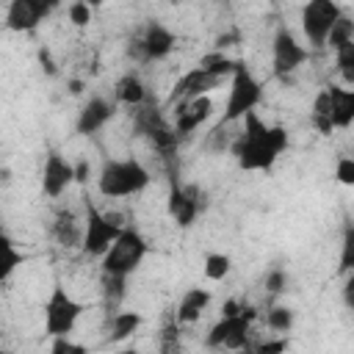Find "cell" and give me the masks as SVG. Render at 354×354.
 <instances>
[{
    "label": "cell",
    "mask_w": 354,
    "mask_h": 354,
    "mask_svg": "<svg viewBox=\"0 0 354 354\" xmlns=\"http://www.w3.org/2000/svg\"><path fill=\"white\" fill-rule=\"evenodd\" d=\"M241 133H235L230 152L235 155L238 166L243 171H266L277 163V158L288 147V133L279 124H266L254 111H249L243 119Z\"/></svg>",
    "instance_id": "cell-1"
},
{
    "label": "cell",
    "mask_w": 354,
    "mask_h": 354,
    "mask_svg": "<svg viewBox=\"0 0 354 354\" xmlns=\"http://www.w3.org/2000/svg\"><path fill=\"white\" fill-rule=\"evenodd\" d=\"M149 185V171L141 160L136 158H122V160H108L97 177V191L105 199H119V196H133L141 194Z\"/></svg>",
    "instance_id": "cell-2"
},
{
    "label": "cell",
    "mask_w": 354,
    "mask_h": 354,
    "mask_svg": "<svg viewBox=\"0 0 354 354\" xmlns=\"http://www.w3.org/2000/svg\"><path fill=\"white\" fill-rule=\"evenodd\" d=\"M144 257H147V241H144V235L138 230H133V227H124L122 235L111 243V249L100 257V266H102V274L127 279L141 266Z\"/></svg>",
    "instance_id": "cell-3"
},
{
    "label": "cell",
    "mask_w": 354,
    "mask_h": 354,
    "mask_svg": "<svg viewBox=\"0 0 354 354\" xmlns=\"http://www.w3.org/2000/svg\"><path fill=\"white\" fill-rule=\"evenodd\" d=\"M263 100V86L260 80L249 72V66L243 61H238L232 77H230V94H227V105H224V113H221V122L227 124H235L241 122L249 111H254Z\"/></svg>",
    "instance_id": "cell-4"
},
{
    "label": "cell",
    "mask_w": 354,
    "mask_h": 354,
    "mask_svg": "<svg viewBox=\"0 0 354 354\" xmlns=\"http://www.w3.org/2000/svg\"><path fill=\"white\" fill-rule=\"evenodd\" d=\"M80 315H83V304L77 299H72L64 285H53V290L44 301V332L50 337L72 335Z\"/></svg>",
    "instance_id": "cell-5"
},
{
    "label": "cell",
    "mask_w": 354,
    "mask_h": 354,
    "mask_svg": "<svg viewBox=\"0 0 354 354\" xmlns=\"http://www.w3.org/2000/svg\"><path fill=\"white\" fill-rule=\"evenodd\" d=\"M343 8L335 0H304L301 6V33L313 50L326 47V36L332 25L340 19Z\"/></svg>",
    "instance_id": "cell-6"
},
{
    "label": "cell",
    "mask_w": 354,
    "mask_h": 354,
    "mask_svg": "<svg viewBox=\"0 0 354 354\" xmlns=\"http://www.w3.org/2000/svg\"><path fill=\"white\" fill-rule=\"evenodd\" d=\"M122 224H116L108 213H102V210H97V207H86V224H83V252L86 254H94V257H102L108 249H111V243L122 235Z\"/></svg>",
    "instance_id": "cell-7"
},
{
    "label": "cell",
    "mask_w": 354,
    "mask_h": 354,
    "mask_svg": "<svg viewBox=\"0 0 354 354\" xmlns=\"http://www.w3.org/2000/svg\"><path fill=\"white\" fill-rule=\"evenodd\" d=\"M271 53H274V75L288 80L307 58H310V50L304 44H299V39L288 30V28H279L274 33V41H271Z\"/></svg>",
    "instance_id": "cell-8"
},
{
    "label": "cell",
    "mask_w": 354,
    "mask_h": 354,
    "mask_svg": "<svg viewBox=\"0 0 354 354\" xmlns=\"http://www.w3.org/2000/svg\"><path fill=\"white\" fill-rule=\"evenodd\" d=\"M61 6V0H8V11H6V28L25 33L33 30L44 17H50L55 8Z\"/></svg>",
    "instance_id": "cell-9"
},
{
    "label": "cell",
    "mask_w": 354,
    "mask_h": 354,
    "mask_svg": "<svg viewBox=\"0 0 354 354\" xmlns=\"http://www.w3.org/2000/svg\"><path fill=\"white\" fill-rule=\"evenodd\" d=\"M72 183H75V166L58 152H50L41 169V194L50 199H58Z\"/></svg>",
    "instance_id": "cell-10"
},
{
    "label": "cell",
    "mask_w": 354,
    "mask_h": 354,
    "mask_svg": "<svg viewBox=\"0 0 354 354\" xmlns=\"http://www.w3.org/2000/svg\"><path fill=\"white\" fill-rule=\"evenodd\" d=\"M138 41H141L144 64H147V61H160V58H166V55L174 50V44H177L174 33H171L163 22H149V25L144 28V33L138 36Z\"/></svg>",
    "instance_id": "cell-11"
},
{
    "label": "cell",
    "mask_w": 354,
    "mask_h": 354,
    "mask_svg": "<svg viewBox=\"0 0 354 354\" xmlns=\"http://www.w3.org/2000/svg\"><path fill=\"white\" fill-rule=\"evenodd\" d=\"M113 113H116V105H113L111 100H105V97H91V100L80 108L75 127H77V133L91 136V133L102 130V127L113 119Z\"/></svg>",
    "instance_id": "cell-12"
},
{
    "label": "cell",
    "mask_w": 354,
    "mask_h": 354,
    "mask_svg": "<svg viewBox=\"0 0 354 354\" xmlns=\"http://www.w3.org/2000/svg\"><path fill=\"white\" fill-rule=\"evenodd\" d=\"M213 111V102L207 94L202 97H194V100H185L177 105V122H174V133L183 138V136H191Z\"/></svg>",
    "instance_id": "cell-13"
},
{
    "label": "cell",
    "mask_w": 354,
    "mask_h": 354,
    "mask_svg": "<svg viewBox=\"0 0 354 354\" xmlns=\"http://www.w3.org/2000/svg\"><path fill=\"white\" fill-rule=\"evenodd\" d=\"M199 210H202V205H199L196 188L171 185V191H169V216H171L180 227H191Z\"/></svg>",
    "instance_id": "cell-14"
},
{
    "label": "cell",
    "mask_w": 354,
    "mask_h": 354,
    "mask_svg": "<svg viewBox=\"0 0 354 354\" xmlns=\"http://www.w3.org/2000/svg\"><path fill=\"white\" fill-rule=\"evenodd\" d=\"M252 318H254V310H241L235 315H221V321H216L210 326V332L205 335V346L207 348H224L232 332L252 329Z\"/></svg>",
    "instance_id": "cell-15"
},
{
    "label": "cell",
    "mask_w": 354,
    "mask_h": 354,
    "mask_svg": "<svg viewBox=\"0 0 354 354\" xmlns=\"http://www.w3.org/2000/svg\"><path fill=\"white\" fill-rule=\"evenodd\" d=\"M218 80H221V77H216V75H210L207 69L196 66V69H191L188 75H183V77L177 80V86H174V91H171V100L185 102V100L202 97V94H207Z\"/></svg>",
    "instance_id": "cell-16"
},
{
    "label": "cell",
    "mask_w": 354,
    "mask_h": 354,
    "mask_svg": "<svg viewBox=\"0 0 354 354\" xmlns=\"http://www.w3.org/2000/svg\"><path fill=\"white\" fill-rule=\"evenodd\" d=\"M329 91V100H332V122L335 127L346 130L348 124H354V86L346 88V86H326Z\"/></svg>",
    "instance_id": "cell-17"
},
{
    "label": "cell",
    "mask_w": 354,
    "mask_h": 354,
    "mask_svg": "<svg viewBox=\"0 0 354 354\" xmlns=\"http://www.w3.org/2000/svg\"><path fill=\"white\" fill-rule=\"evenodd\" d=\"M210 290L207 288H188L183 299L177 301V324H194L210 304Z\"/></svg>",
    "instance_id": "cell-18"
},
{
    "label": "cell",
    "mask_w": 354,
    "mask_h": 354,
    "mask_svg": "<svg viewBox=\"0 0 354 354\" xmlns=\"http://www.w3.org/2000/svg\"><path fill=\"white\" fill-rule=\"evenodd\" d=\"M113 94H116V100H119L122 105H130V108H138V105H144V100H147V88H144V83H141V77L133 75V72L116 80Z\"/></svg>",
    "instance_id": "cell-19"
},
{
    "label": "cell",
    "mask_w": 354,
    "mask_h": 354,
    "mask_svg": "<svg viewBox=\"0 0 354 354\" xmlns=\"http://www.w3.org/2000/svg\"><path fill=\"white\" fill-rule=\"evenodd\" d=\"M310 119H313V124H315V130H318L321 136H329V133L335 130V122H332V100H329V91H326V88H321V91L315 94Z\"/></svg>",
    "instance_id": "cell-20"
},
{
    "label": "cell",
    "mask_w": 354,
    "mask_h": 354,
    "mask_svg": "<svg viewBox=\"0 0 354 354\" xmlns=\"http://www.w3.org/2000/svg\"><path fill=\"white\" fill-rule=\"evenodd\" d=\"M141 324H144V318L136 310H119V313H113V318H111V340L119 343V340L130 337L133 332H138Z\"/></svg>",
    "instance_id": "cell-21"
},
{
    "label": "cell",
    "mask_w": 354,
    "mask_h": 354,
    "mask_svg": "<svg viewBox=\"0 0 354 354\" xmlns=\"http://www.w3.org/2000/svg\"><path fill=\"white\" fill-rule=\"evenodd\" d=\"M53 232H55V238H58L61 246H77V243H83V230L77 227V218L72 213H61L58 221H55V227H53Z\"/></svg>",
    "instance_id": "cell-22"
},
{
    "label": "cell",
    "mask_w": 354,
    "mask_h": 354,
    "mask_svg": "<svg viewBox=\"0 0 354 354\" xmlns=\"http://www.w3.org/2000/svg\"><path fill=\"white\" fill-rule=\"evenodd\" d=\"M199 66H202V69H207V72H210V75H216V77H232V72H235L238 61H232V58H227L221 50H216V53L202 55V58H199Z\"/></svg>",
    "instance_id": "cell-23"
},
{
    "label": "cell",
    "mask_w": 354,
    "mask_h": 354,
    "mask_svg": "<svg viewBox=\"0 0 354 354\" xmlns=\"http://www.w3.org/2000/svg\"><path fill=\"white\" fill-rule=\"evenodd\" d=\"M348 41H354V19L346 17V14H340V19L332 25V30L326 36V47L329 50H337V47H343Z\"/></svg>",
    "instance_id": "cell-24"
},
{
    "label": "cell",
    "mask_w": 354,
    "mask_h": 354,
    "mask_svg": "<svg viewBox=\"0 0 354 354\" xmlns=\"http://www.w3.org/2000/svg\"><path fill=\"white\" fill-rule=\"evenodd\" d=\"M230 268H232V260H230V254H224V252H210V254L205 257V277L213 279V282L224 279V277L230 274Z\"/></svg>",
    "instance_id": "cell-25"
},
{
    "label": "cell",
    "mask_w": 354,
    "mask_h": 354,
    "mask_svg": "<svg viewBox=\"0 0 354 354\" xmlns=\"http://www.w3.org/2000/svg\"><path fill=\"white\" fill-rule=\"evenodd\" d=\"M266 326L274 329V332H290V329H293V310L285 307V304L268 307V313H266Z\"/></svg>",
    "instance_id": "cell-26"
},
{
    "label": "cell",
    "mask_w": 354,
    "mask_h": 354,
    "mask_svg": "<svg viewBox=\"0 0 354 354\" xmlns=\"http://www.w3.org/2000/svg\"><path fill=\"white\" fill-rule=\"evenodd\" d=\"M335 66H337L340 77L348 86H354V41H348V44L335 50Z\"/></svg>",
    "instance_id": "cell-27"
},
{
    "label": "cell",
    "mask_w": 354,
    "mask_h": 354,
    "mask_svg": "<svg viewBox=\"0 0 354 354\" xmlns=\"http://www.w3.org/2000/svg\"><path fill=\"white\" fill-rule=\"evenodd\" d=\"M337 271H340V274L354 271V224H348V227L343 230L340 257H337Z\"/></svg>",
    "instance_id": "cell-28"
},
{
    "label": "cell",
    "mask_w": 354,
    "mask_h": 354,
    "mask_svg": "<svg viewBox=\"0 0 354 354\" xmlns=\"http://www.w3.org/2000/svg\"><path fill=\"white\" fill-rule=\"evenodd\" d=\"M227 122H218L210 133H207V149H213V152H221V149H230L232 147V138H235V133H227Z\"/></svg>",
    "instance_id": "cell-29"
},
{
    "label": "cell",
    "mask_w": 354,
    "mask_h": 354,
    "mask_svg": "<svg viewBox=\"0 0 354 354\" xmlns=\"http://www.w3.org/2000/svg\"><path fill=\"white\" fill-rule=\"evenodd\" d=\"M66 14H69V22H72V25H77V28H86V25L91 22V14H94V8H91L86 0H72V3H69V8H66Z\"/></svg>",
    "instance_id": "cell-30"
},
{
    "label": "cell",
    "mask_w": 354,
    "mask_h": 354,
    "mask_svg": "<svg viewBox=\"0 0 354 354\" xmlns=\"http://www.w3.org/2000/svg\"><path fill=\"white\" fill-rule=\"evenodd\" d=\"M3 252H6V260H3V279H8L14 274V268L22 263V252L14 249V241L11 238H3Z\"/></svg>",
    "instance_id": "cell-31"
},
{
    "label": "cell",
    "mask_w": 354,
    "mask_h": 354,
    "mask_svg": "<svg viewBox=\"0 0 354 354\" xmlns=\"http://www.w3.org/2000/svg\"><path fill=\"white\" fill-rule=\"evenodd\" d=\"M335 180L340 185H354V158H337L335 163Z\"/></svg>",
    "instance_id": "cell-32"
},
{
    "label": "cell",
    "mask_w": 354,
    "mask_h": 354,
    "mask_svg": "<svg viewBox=\"0 0 354 354\" xmlns=\"http://www.w3.org/2000/svg\"><path fill=\"white\" fill-rule=\"evenodd\" d=\"M285 288H288V274L282 268H271L266 274V290L268 293H282Z\"/></svg>",
    "instance_id": "cell-33"
},
{
    "label": "cell",
    "mask_w": 354,
    "mask_h": 354,
    "mask_svg": "<svg viewBox=\"0 0 354 354\" xmlns=\"http://www.w3.org/2000/svg\"><path fill=\"white\" fill-rule=\"evenodd\" d=\"M39 64H41V69H44L50 77H55V75H58V66H55V61H53V55H50V50H47V47H41V50H39Z\"/></svg>",
    "instance_id": "cell-34"
},
{
    "label": "cell",
    "mask_w": 354,
    "mask_h": 354,
    "mask_svg": "<svg viewBox=\"0 0 354 354\" xmlns=\"http://www.w3.org/2000/svg\"><path fill=\"white\" fill-rule=\"evenodd\" d=\"M343 304L348 310H354V271L346 274V282H343Z\"/></svg>",
    "instance_id": "cell-35"
},
{
    "label": "cell",
    "mask_w": 354,
    "mask_h": 354,
    "mask_svg": "<svg viewBox=\"0 0 354 354\" xmlns=\"http://www.w3.org/2000/svg\"><path fill=\"white\" fill-rule=\"evenodd\" d=\"M53 351H83V346H75V343H69V335H61V337H55L53 340Z\"/></svg>",
    "instance_id": "cell-36"
},
{
    "label": "cell",
    "mask_w": 354,
    "mask_h": 354,
    "mask_svg": "<svg viewBox=\"0 0 354 354\" xmlns=\"http://www.w3.org/2000/svg\"><path fill=\"white\" fill-rule=\"evenodd\" d=\"M285 348H288V340H268V343L257 346L260 354H274V351H285Z\"/></svg>",
    "instance_id": "cell-37"
},
{
    "label": "cell",
    "mask_w": 354,
    "mask_h": 354,
    "mask_svg": "<svg viewBox=\"0 0 354 354\" xmlns=\"http://www.w3.org/2000/svg\"><path fill=\"white\" fill-rule=\"evenodd\" d=\"M88 174H91L88 160H86V158H83V160H77V163H75V183H86V180H88Z\"/></svg>",
    "instance_id": "cell-38"
},
{
    "label": "cell",
    "mask_w": 354,
    "mask_h": 354,
    "mask_svg": "<svg viewBox=\"0 0 354 354\" xmlns=\"http://www.w3.org/2000/svg\"><path fill=\"white\" fill-rule=\"evenodd\" d=\"M241 310H243V307L230 299V301H224V313H221V315H235V313H241Z\"/></svg>",
    "instance_id": "cell-39"
},
{
    "label": "cell",
    "mask_w": 354,
    "mask_h": 354,
    "mask_svg": "<svg viewBox=\"0 0 354 354\" xmlns=\"http://www.w3.org/2000/svg\"><path fill=\"white\" fill-rule=\"evenodd\" d=\"M69 91H72V94H80V91H83V83H80V80H69Z\"/></svg>",
    "instance_id": "cell-40"
},
{
    "label": "cell",
    "mask_w": 354,
    "mask_h": 354,
    "mask_svg": "<svg viewBox=\"0 0 354 354\" xmlns=\"http://www.w3.org/2000/svg\"><path fill=\"white\" fill-rule=\"evenodd\" d=\"M86 3H88L91 8H100V6H102V0H86Z\"/></svg>",
    "instance_id": "cell-41"
}]
</instances>
